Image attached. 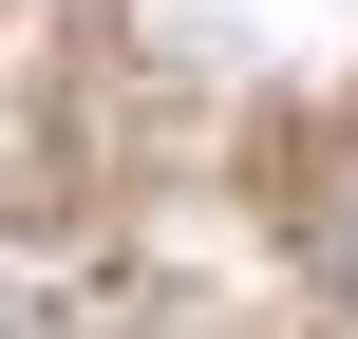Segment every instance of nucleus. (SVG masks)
<instances>
[{
    "instance_id": "nucleus-1",
    "label": "nucleus",
    "mask_w": 358,
    "mask_h": 339,
    "mask_svg": "<svg viewBox=\"0 0 358 339\" xmlns=\"http://www.w3.org/2000/svg\"><path fill=\"white\" fill-rule=\"evenodd\" d=\"M340 283H358V208H340Z\"/></svg>"
}]
</instances>
